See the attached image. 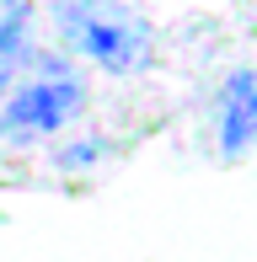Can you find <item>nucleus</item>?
<instances>
[{"instance_id":"nucleus-1","label":"nucleus","mask_w":257,"mask_h":262,"mask_svg":"<svg viewBox=\"0 0 257 262\" xmlns=\"http://www.w3.org/2000/svg\"><path fill=\"white\" fill-rule=\"evenodd\" d=\"M59 32L70 38V49H80L86 59H97L113 75L150 64V27L139 16H128L118 6L102 0H65L59 6Z\"/></svg>"},{"instance_id":"nucleus-5","label":"nucleus","mask_w":257,"mask_h":262,"mask_svg":"<svg viewBox=\"0 0 257 262\" xmlns=\"http://www.w3.org/2000/svg\"><path fill=\"white\" fill-rule=\"evenodd\" d=\"M97 156H102V145H75V150H65V156H59V166H91Z\"/></svg>"},{"instance_id":"nucleus-3","label":"nucleus","mask_w":257,"mask_h":262,"mask_svg":"<svg viewBox=\"0 0 257 262\" xmlns=\"http://www.w3.org/2000/svg\"><path fill=\"white\" fill-rule=\"evenodd\" d=\"M257 145V70H236L220 91V150L241 156Z\"/></svg>"},{"instance_id":"nucleus-4","label":"nucleus","mask_w":257,"mask_h":262,"mask_svg":"<svg viewBox=\"0 0 257 262\" xmlns=\"http://www.w3.org/2000/svg\"><path fill=\"white\" fill-rule=\"evenodd\" d=\"M16 43H22V16H11V21H0V80H6L11 59H16Z\"/></svg>"},{"instance_id":"nucleus-2","label":"nucleus","mask_w":257,"mask_h":262,"mask_svg":"<svg viewBox=\"0 0 257 262\" xmlns=\"http://www.w3.org/2000/svg\"><path fill=\"white\" fill-rule=\"evenodd\" d=\"M80 102H86V86L70 80V75L32 80V86H22L16 97L6 102L0 134L6 139H43V134H54V128H65L70 118L80 113Z\"/></svg>"}]
</instances>
